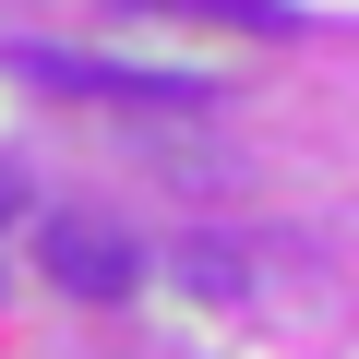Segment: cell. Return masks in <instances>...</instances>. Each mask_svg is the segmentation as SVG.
Instances as JSON below:
<instances>
[{"instance_id": "cell-1", "label": "cell", "mask_w": 359, "mask_h": 359, "mask_svg": "<svg viewBox=\"0 0 359 359\" xmlns=\"http://www.w3.org/2000/svg\"><path fill=\"white\" fill-rule=\"evenodd\" d=\"M0 72H25L48 96H132V108H204V72H132V60H72V48H36L13 36L0 48Z\"/></svg>"}, {"instance_id": "cell-2", "label": "cell", "mask_w": 359, "mask_h": 359, "mask_svg": "<svg viewBox=\"0 0 359 359\" xmlns=\"http://www.w3.org/2000/svg\"><path fill=\"white\" fill-rule=\"evenodd\" d=\"M36 264H48V287H72V299H132V287H144V252H132L108 216H48V228H36Z\"/></svg>"}, {"instance_id": "cell-3", "label": "cell", "mask_w": 359, "mask_h": 359, "mask_svg": "<svg viewBox=\"0 0 359 359\" xmlns=\"http://www.w3.org/2000/svg\"><path fill=\"white\" fill-rule=\"evenodd\" d=\"M168 13H204V25H240V36H287L299 0H168Z\"/></svg>"}, {"instance_id": "cell-4", "label": "cell", "mask_w": 359, "mask_h": 359, "mask_svg": "<svg viewBox=\"0 0 359 359\" xmlns=\"http://www.w3.org/2000/svg\"><path fill=\"white\" fill-rule=\"evenodd\" d=\"M13 216H25V168L0 156V228H13Z\"/></svg>"}]
</instances>
